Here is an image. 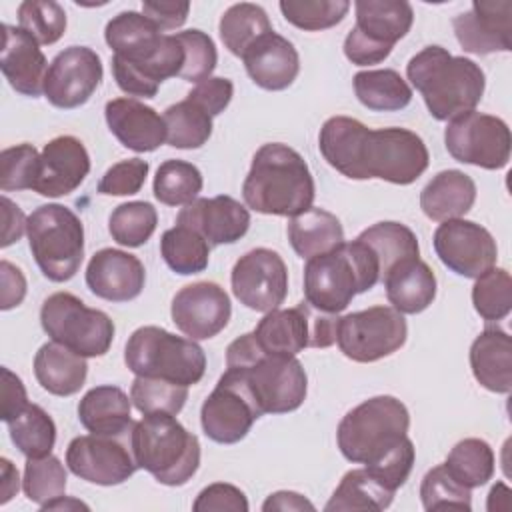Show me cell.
Wrapping results in <instances>:
<instances>
[{"label": "cell", "mask_w": 512, "mask_h": 512, "mask_svg": "<svg viewBox=\"0 0 512 512\" xmlns=\"http://www.w3.org/2000/svg\"><path fill=\"white\" fill-rule=\"evenodd\" d=\"M324 160L352 180L380 178L392 184L416 182L430 164L424 140L406 128L372 130L356 118L332 116L318 136Z\"/></svg>", "instance_id": "obj_1"}, {"label": "cell", "mask_w": 512, "mask_h": 512, "mask_svg": "<svg viewBox=\"0 0 512 512\" xmlns=\"http://www.w3.org/2000/svg\"><path fill=\"white\" fill-rule=\"evenodd\" d=\"M226 372L242 384L262 416L300 408L308 392V378L300 360L264 352L254 332L242 334L228 344Z\"/></svg>", "instance_id": "obj_2"}, {"label": "cell", "mask_w": 512, "mask_h": 512, "mask_svg": "<svg viewBox=\"0 0 512 512\" xmlns=\"http://www.w3.org/2000/svg\"><path fill=\"white\" fill-rule=\"evenodd\" d=\"M314 178L306 160L288 144L268 142L252 158L242 184L248 208L270 216H296L312 208Z\"/></svg>", "instance_id": "obj_3"}, {"label": "cell", "mask_w": 512, "mask_h": 512, "mask_svg": "<svg viewBox=\"0 0 512 512\" xmlns=\"http://www.w3.org/2000/svg\"><path fill=\"white\" fill-rule=\"evenodd\" d=\"M410 84L422 94L432 118L450 122L472 112L486 88L484 70L470 58L452 56L442 46H426L406 64Z\"/></svg>", "instance_id": "obj_4"}, {"label": "cell", "mask_w": 512, "mask_h": 512, "mask_svg": "<svg viewBox=\"0 0 512 512\" xmlns=\"http://www.w3.org/2000/svg\"><path fill=\"white\" fill-rule=\"evenodd\" d=\"M378 282V262L358 238L310 258L304 266V298L314 310L326 314L346 310L356 294Z\"/></svg>", "instance_id": "obj_5"}, {"label": "cell", "mask_w": 512, "mask_h": 512, "mask_svg": "<svg viewBox=\"0 0 512 512\" xmlns=\"http://www.w3.org/2000/svg\"><path fill=\"white\" fill-rule=\"evenodd\" d=\"M410 414L394 396H374L346 412L336 430L342 456L350 462L376 466L408 442Z\"/></svg>", "instance_id": "obj_6"}, {"label": "cell", "mask_w": 512, "mask_h": 512, "mask_svg": "<svg viewBox=\"0 0 512 512\" xmlns=\"http://www.w3.org/2000/svg\"><path fill=\"white\" fill-rule=\"evenodd\" d=\"M132 452L138 468L164 486L186 484L200 466V442L172 414H144L134 422Z\"/></svg>", "instance_id": "obj_7"}, {"label": "cell", "mask_w": 512, "mask_h": 512, "mask_svg": "<svg viewBox=\"0 0 512 512\" xmlns=\"http://www.w3.org/2000/svg\"><path fill=\"white\" fill-rule=\"evenodd\" d=\"M124 362L136 376L162 378L182 386L198 384L206 372V354L192 340L160 326H140L124 348Z\"/></svg>", "instance_id": "obj_8"}, {"label": "cell", "mask_w": 512, "mask_h": 512, "mask_svg": "<svg viewBox=\"0 0 512 512\" xmlns=\"http://www.w3.org/2000/svg\"><path fill=\"white\" fill-rule=\"evenodd\" d=\"M30 252L52 282L74 278L84 260L82 220L62 204L38 206L26 222Z\"/></svg>", "instance_id": "obj_9"}, {"label": "cell", "mask_w": 512, "mask_h": 512, "mask_svg": "<svg viewBox=\"0 0 512 512\" xmlns=\"http://www.w3.org/2000/svg\"><path fill=\"white\" fill-rule=\"evenodd\" d=\"M44 332L84 358L104 356L114 340V322L102 310L88 308L70 292L50 294L40 308Z\"/></svg>", "instance_id": "obj_10"}, {"label": "cell", "mask_w": 512, "mask_h": 512, "mask_svg": "<svg viewBox=\"0 0 512 512\" xmlns=\"http://www.w3.org/2000/svg\"><path fill=\"white\" fill-rule=\"evenodd\" d=\"M406 336L404 314L392 306H372L338 318L336 344L346 358L368 364L400 350Z\"/></svg>", "instance_id": "obj_11"}, {"label": "cell", "mask_w": 512, "mask_h": 512, "mask_svg": "<svg viewBox=\"0 0 512 512\" xmlns=\"http://www.w3.org/2000/svg\"><path fill=\"white\" fill-rule=\"evenodd\" d=\"M444 144L450 156L462 164L500 170L510 160L512 136L502 118L472 110L448 122Z\"/></svg>", "instance_id": "obj_12"}, {"label": "cell", "mask_w": 512, "mask_h": 512, "mask_svg": "<svg viewBox=\"0 0 512 512\" xmlns=\"http://www.w3.org/2000/svg\"><path fill=\"white\" fill-rule=\"evenodd\" d=\"M132 430L124 434H86L70 440L66 448L68 470L98 486H116L126 482L136 470V458L130 442Z\"/></svg>", "instance_id": "obj_13"}, {"label": "cell", "mask_w": 512, "mask_h": 512, "mask_svg": "<svg viewBox=\"0 0 512 512\" xmlns=\"http://www.w3.org/2000/svg\"><path fill=\"white\" fill-rule=\"evenodd\" d=\"M230 284L240 304L266 314L286 300L288 268L278 252L254 248L236 260Z\"/></svg>", "instance_id": "obj_14"}, {"label": "cell", "mask_w": 512, "mask_h": 512, "mask_svg": "<svg viewBox=\"0 0 512 512\" xmlns=\"http://www.w3.org/2000/svg\"><path fill=\"white\" fill-rule=\"evenodd\" d=\"M436 256L446 268L464 278H478L494 268L498 246L492 234L472 220H446L432 238Z\"/></svg>", "instance_id": "obj_15"}, {"label": "cell", "mask_w": 512, "mask_h": 512, "mask_svg": "<svg viewBox=\"0 0 512 512\" xmlns=\"http://www.w3.org/2000/svg\"><path fill=\"white\" fill-rule=\"evenodd\" d=\"M102 60L88 46H68L54 56L44 80V96L56 108H78L102 82Z\"/></svg>", "instance_id": "obj_16"}, {"label": "cell", "mask_w": 512, "mask_h": 512, "mask_svg": "<svg viewBox=\"0 0 512 512\" xmlns=\"http://www.w3.org/2000/svg\"><path fill=\"white\" fill-rule=\"evenodd\" d=\"M260 416L262 414L248 392L228 372L220 376L216 388L206 396L200 408L202 430L218 444H236L244 440Z\"/></svg>", "instance_id": "obj_17"}, {"label": "cell", "mask_w": 512, "mask_h": 512, "mask_svg": "<svg viewBox=\"0 0 512 512\" xmlns=\"http://www.w3.org/2000/svg\"><path fill=\"white\" fill-rule=\"evenodd\" d=\"M176 328L192 340H208L220 334L232 316L228 294L216 282H194L180 288L170 306Z\"/></svg>", "instance_id": "obj_18"}, {"label": "cell", "mask_w": 512, "mask_h": 512, "mask_svg": "<svg viewBox=\"0 0 512 512\" xmlns=\"http://www.w3.org/2000/svg\"><path fill=\"white\" fill-rule=\"evenodd\" d=\"M460 46L478 56L512 50V2L476 0L452 20Z\"/></svg>", "instance_id": "obj_19"}, {"label": "cell", "mask_w": 512, "mask_h": 512, "mask_svg": "<svg viewBox=\"0 0 512 512\" xmlns=\"http://www.w3.org/2000/svg\"><path fill=\"white\" fill-rule=\"evenodd\" d=\"M176 224L196 230L210 246L234 244L248 232L250 212L232 196L220 194L186 204L178 212Z\"/></svg>", "instance_id": "obj_20"}, {"label": "cell", "mask_w": 512, "mask_h": 512, "mask_svg": "<svg viewBox=\"0 0 512 512\" xmlns=\"http://www.w3.org/2000/svg\"><path fill=\"white\" fill-rule=\"evenodd\" d=\"M90 172V156L76 136H56L44 144L34 192L46 198L72 194Z\"/></svg>", "instance_id": "obj_21"}, {"label": "cell", "mask_w": 512, "mask_h": 512, "mask_svg": "<svg viewBox=\"0 0 512 512\" xmlns=\"http://www.w3.org/2000/svg\"><path fill=\"white\" fill-rule=\"evenodd\" d=\"M146 270L138 256L118 248L98 250L86 266V286L108 302H130L140 296Z\"/></svg>", "instance_id": "obj_22"}, {"label": "cell", "mask_w": 512, "mask_h": 512, "mask_svg": "<svg viewBox=\"0 0 512 512\" xmlns=\"http://www.w3.org/2000/svg\"><path fill=\"white\" fill-rule=\"evenodd\" d=\"M184 48L176 34H164L160 50L146 62H128L112 56V74L118 88L130 96L154 98L166 78L180 76Z\"/></svg>", "instance_id": "obj_23"}, {"label": "cell", "mask_w": 512, "mask_h": 512, "mask_svg": "<svg viewBox=\"0 0 512 512\" xmlns=\"http://www.w3.org/2000/svg\"><path fill=\"white\" fill-rule=\"evenodd\" d=\"M40 44L20 26L2 24V54L0 68L8 84L30 98L44 94L48 62Z\"/></svg>", "instance_id": "obj_24"}, {"label": "cell", "mask_w": 512, "mask_h": 512, "mask_svg": "<svg viewBox=\"0 0 512 512\" xmlns=\"http://www.w3.org/2000/svg\"><path fill=\"white\" fill-rule=\"evenodd\" d=\"M104 116L118 142L134 152H152L166 142L164 118L136 98H114L106 102Z\"/></svg>", "instance_id": "obj_25"}, {"label": "cell", "mask_w": 512, "mask_h": 512, "mask_svg": "<svg viewBox=\"0 0 512 512\" xmlns=\"http://www.w3.org/2000/svg\"><path fill=\"white\" fill-rule=\"evenodd\" d=\"M242 62L252 82L272 92L292 86L300 72V56L294 44L276 32L252 44L242 56Z\"/></svg>", "instance_id": "obj_26"}, {"label": "cell", "mask_w": 512, "mask_h": 512, "mask_svg": "<svg viewBox=\"0 0 512 512\" xmlns=\"http://www.w3.org/2000/svg\"><path fill=\"white\" fill-rule=\"evenodd\" d=\"M312 318L310 304L300 302L294 308L266 312L252 332L264 352L296 356L310 346Z\"/></svg>", "instance_id": "obj_27"}, {"label": "cell", "mask_w": 512, "mask_h": 512, "mask_svg": "<svg viewBox=\"0 0 512 512\" xmlns=\"http://www.w3.org/2000/svg\"><path fill=\"white\" fill-rule=\"evenodd\" d=\"M470 368L480 386L496 394L512 390V338L498 326L484 328L470 346Z\"/></svg>", "instance_id": "obj_28"}, {"label": "cell", "mask_w": 512, "mask_h": 512, "mask_svg": "<svg viewBox=\"0 0 512 512\" xmlns=\"http://www.w3.org/2000/svg\"><path fill=\"white\" fill-rule=\"evenodd\" d=\"M382 282L388 302L400 314H420L436 298V276L420 258L396 264L388 270Z\"/></svg>", "instance_id": "obj_29"}, {"label": "cell", "mask_w": 512, "mask_h": 512, "mask_svg": "<svg viewBox=\"0 0 512 512\" xmlns=\"http://www.w3.org/2000/svg\"><path fill=\"white\" fill-rule=\"evenodd\" d=\"M476 202V184L462 170L438 172L420 192V208L434 222L462 218Z\"/></svg>", "instance_id": "obj_30"}, {"label": "cell", "mask_w": 512, "mask_h": 512, "mask_svg": "<svg viewBox=\"0 0 512 512\" xmlns=\"http://www.w3.org/2000/svg\"><path fill=\"white\" fill-rule=\"evenodd\" d=\"M104 38L114 56L128 62H146L160 50L164 34L142 12L128 10L106 24Z\"/></svg>", "instance_id": "obj_31"}, {"label": "cell", "mask_w": 512, "mask_h": 512, "mask_svg": "<svg viewBox=\"0 0 512 512\" xmlns=\"http://www.w3.org/2000/svg\"><path fill=\"white\" fill-rule=\"evenodd\" d=\"M34 376L38 384L54 396L80 392L88 376L86 358L58 342H46L34 356Z\"/></svg>", "instance_id": "obj_32"}, {"label": "cell", "mask_w": 512, "mask_h": 512, "mask_svg": "<svg viewBox=\"0 0 512 512\" xmlns=\"http://www.w3.org/2000/svg\"><path fill=\"white\" fill-rule=\"evenodd\" d=\"M128 394L112 384L90 388L78 402V420L92 434H124L132 430Z\"/></svg>", "instance_id": "obj_33"}, {"label": "cell", "mask_w": 512, "mask_h": 512, "mask_svg": "<svg viewBox=\"0 0 512 512\" xmlns=\"http://www.w3.org/2000/svg\"><path fill=\"white\" fill-rule=\"evenodd\" d=\"M354 10V28L368 40L388 48H394L414 22V10L406 0H358Z\"/></svg>", "instance_id": "obj_34"}, {"label": "cell", "mask_w": 512, "mask_h": 512, "mask_svg": "<svg viewBox=\"0 0 512 512\" xmlns=\"http://www.w3.org/2000/svg\"><path fill=\"white\" fill-rule=\"evenodd\" d=\"M288 240L300 258L326 254L344 242L340 220L324 208H308L288 222Z\"/></svg>", "instance_id": "obj_35"}, {"label": "cell", "mask_w": 512, "mask_h": 512, "mask_svg": "<svg viewBox=\"0 0 512 512\" xmlns=\"http://www.w3.org/2000/svg\"><path fill=\"white\" fill-rule=\"evenodd\" d=\"M394 490L384 486L368 468L348 470L332 498L326 502V512H380L394 500Z\"/></svg>", "instance_id": "obj_36"}, {"label": "cell", "mask_w": 512, "mask_h": 512, "mask_svg": "<svg viewBox=\"0 0 512 512\" xmlns=\"http://www.w3.org/2000/svg\"><path fill=\"white\" fill-rule=\"evenodd\" d=\"M358 240L368 246L380 268V282L390 268L404 260L420 258L416 234L400 222H376L358 234Z\"/></svg>", "instance_id": "obj_37"}, {"label": "cell", "mask_w": 512, "mask_h": 512, "mask_svg": "<svg viewBox=\"0 0 512 512\" xmlns=\"http://www.w3.org/2000/svg\"><path fill=\"white\" fill-rule=\"evenodd\" d=\"M354 92L360 104L374 112H396L412 100V88L392 68L358 72L354 76Z\"/></svg>", "instance_id": "obj_38"}, {"label": "cell", "mask_w": 512, "mask_h": 512, "mask_svg": "<svg viewBox=\"0 0 512 512\" xmlns=\"http://www.w3.org/2000/svg\"><path fill=\"white\" fill-rule=\"evenodd\" d=\"M220 38L228 52L242 58L262 36L274 32L266 10L252 2L232 4L220 18Z\"/></svg>", "instance_id": "obj_39"}, {"label": "cell", "mask_w": 512, "mask_h": 512, "mask_svg": "<svg viewBox=\"0 0 512 512\" xmlns=\"http://www.w3.org/2000/svg\"><path fill=\"white\" fill-rule=\"evenodd\" d=\"M160 254L172 272L190 276L208 268L210 244L196 230L176 224L162 234Z\"/></svg>", "instance_id": "obj_40"}, {"label": "cell", "mask_w": 512, "mask_h": 512, "mask_svg": "<svg viewBox=\"0 0 512 512\" xmlns=\"http://www.w3.org/2000/svg\"><path fill=\"white\" fill-rule=\"evenodd\" d=\"M446 470L466 488L484 486L494 476V450L482 438H464L448 452Z\"/></svg>", "instance_id": "obj_41"}, {"label": "cell", "mask_w": 512, "mask_h": 512, "mask_svg": "<svg viewBox=\"0 0 512 512\" xmlns=\"http://www.w3.org/2000/svg\"><path fill=\"white\" fill-rule=\"evenodd\" d=\"M162 118L166 124V142L172 148H200L212 136V116L188 98L168 106Z\"/></svg>", "instance_id": "obj_42"}, {"label": "cell", "mask_w": 512, "mask_h": 512, "mask_svg": "<svg viewBox=\"0 0 512 512\" xmlns=\"http://www.w3.org/2000/svg\"><path fill=\"white\" fill-rule=\"evenodd\" d=\"M6 424L14 446L26 458H40L52 452L56 442V424L42 406L28 404Z\"/></svg>", "instance_id": "obj_43"}, {"label": "cell", "mask_w": 512, "mask_h": 512, "mask_svg": "<svg viewBox=\"0 0 512 512\" xmlns=\"http://www.w3.org/2000/svg\"><path fill=\"white\" fill-rule=\"evenodd\" d=\"M202 186V172L192 162L178 158L164 160L152 182L156 200L166 206H186L194 202Z\"/></svg>", "instance_id": "obj_44"}, {"label": "cell", "mask_w": 512, "mask_h": 512, "mask_svg": "<svg viewBox=\"0 0 512 512\" xmlns=\"http://www.w3.org/2000/svg\"><path fill=\"white\" fill-rule=\"evenodd\" d=\"M158 224V212L150 202L132 200L116 206L108 218V232L114 242L138 248L148 242Z\"/></svg>", "instance_id": "obj_45"}, {"label": "cell", "mask_w": 512, "mask_h": 512, "mask_svg": "<svg viewBox=\"0 0 512 512\" xmlns=\"http://www.w3.org/2000/svg\"><path fill=\"white\" fill-rule=\"evenodd\" d=\"M130 400L142 414L176 416L188 400V386L162 378L136 376L130 386Z\"/></svg>", "instance_id": "obj_46"}, {"label": "cell", "mask_w": 512, "mask_h": 512, "mask_svg": "<svg viewBox=\"0 0 512 512\" xmlns=\"http://www.w3.org/2000/svg\"><path fill=\"white\" fill-rule=\"evenodd\" d=\"M66 482V468L56 456L48 454L40 458H26L22 490L30 502L44 506L46 502L64 496Z\"/></svg>", "instance_id": "obj_47"}, {"label": "cell", "mask_w": 512, "mask_h": 512, "mask_svg": "<svg viewBox=\"0 0 512 512\" xmlns=\"http://www.w3.org/2000/svg\"><path fill=\"white\" fill-rule=\"evenodd\" d=\"M472 286L474 310L488 322L502 320L512 310V278L504 268H490Z\"/></svg>", "instance_id": "obj_48"}, {"label": "cell", "mask_w": 512, "mask_h": 512, "mask_svg": "<svg viewBox=\"0 0 512 512\" xmlns=\"http://www.w3.org/2000/svg\"><path fill=\"white\" fill-rule=\"evenodd\" d=\"M278 6L292 26L306 32L332 28L350 10V2L346 0H282Z\"/></svg>", "instance_id": "obj_49"}, {"label": "cell", "mask_w": 512, "mask_h": 512, "mask_svg": "<svg viewBox=\"0 0 512 512\" xmlns=\"http://www.w3.org/2000/svg\"><path fill=\"white\" fill-rule=\"evenodd\" d=\"M18 24L38 44H54L66 32V12L54 0H24L18 6Z\"/></svg>", "instance_id": "obj_50"}, {"label": "cell", "mask_w": 512, "mask_h": 512, "mask_svg": "<svg viewBox=\"0 0 512 512\" xmlns=\"http://www.w3.org/2000/svg\"><path fill=\"white\" fill-rule=\"evenodd\" d=\"M420 500L424 510H472L470 488L456 482L444 464L430 468L420 484Z\"/></svg>", "instance_id": "obj_51"}, {"label": "cell", "mask_w": 512, "mask_h": 512, "mask_svg": "<svg viewBox=\"0 0 512 512\" xmlns=\"http://www.w3.org/2000/svg\"><path fill=\"white\" fill-rule=\"evenodd\" d=\"M40 172V154L32 144H16L0 154V188L34 190Z\"/></svg>", "instance_id": "obj_52"}, {"label": "cell", "mask_w": 512, "mask_h": 512, "mask_svg": "<svg viewBox=\"0 0 512 512\" xmlns=\"http://www.w3.org/2000/svg\"><path fill=\"white\" fill-rule=\"evenodd\" d=\"M178 42L184 48V66L180 70L182 80L186 82H202L210 78V74L216 68L218 62V52L214 46V40L202 32V30H184L176 34Z\"/></svg>", "instance_id": "obj_53"}, {"label": "cell", "mask_w": 512, "mask_h": 512, "mask_svg": "<svg viewBox=\"0 0 512 512\" xmlns=\"http://www.w3.org/2000/svg\"><path fill=\"white\" fill-rule=\"evenodd\" d=\"M148 162L142 158L120 160L110 166L98 182V192L106 196H130L140 192L148 176Z\"/></svg>", "instance_id": "obj_54"}, {"label": "cell", "mask_w": 512, "mask_h": 512, "mask_svg": "<svg viewBox=\"0 0 512 512\" xmlns=\"http://www.w3.org/2000/svg\"><path fill=\"white\" fill-rule=\"evenodd\" d=\"M194 512H248L246 494L228 482H214L202 488L192 504Z\"/></svg>", "instance_id": "obj_55"}, {"label": "cell", "mask_w": 512, "mask_h": 512, "mask_svg": "<svg viewBox=\"0 0 512 512\" xmlns=\"http://www.w3.org/2000/svg\"><path fill=\"white\" fill-rule=\"evenodd\" d=\"M232 96H234L232 80L220 78V76H210V78L202 80L200 84H196V88H192L186 98L192 100L194 104H198L202 110H206L214 118L226 110Z\"/></svg>", "instance_id": "obj_56"}, {"label": "cell", "mask_w": 512, "mask_h": 512, "mask_svg": "<svg viewBox=\"0 0 512 512\" xmlns=\"http://www.w3.org/2000/svg\"><path fill=\"white\" fill-rule=\"evenodd\" d=\"M190 12V2L186 0H144L142 14L150 18L160 30L180 28Z\"/></svg>", "instance_id": "obj_57"}, {"label": "cell", "mask_w": 512, "mask_h": 512, "mask_svg": "<svg viewBox=\"0 0 512 512\" xmlns=\"http://www.w3.org/2000/svg\"><path fill=\"white\" fill-rule=\"evenodd\" d=\"M392 48L376 44L362 36L356 28H352L346 38H344V56L356 64V66H370V64H380L390 56Z\"/></svg>", "instance_id": "obj_58"}, {"label": "cell", "mask_w": 512, "mask_h": 512, "mask_svg": "<svg viewBox=\"0 0 512 512\" xmlns=\"http://www.w3.org/2000/svg\"><path fill=\"white\" fill-rule=\"evenodd\" d=\"M0 308L10 310L22 304L26 296V278L18 266L8 260L0 262Z\"/></svg>", "instance_id": "obj_59"}, {"label": "cell", "mask_w": 512, "mask_h": 512, "mask_svg": "<svg viewBox=\"0 0 512 512\" xmlns=\"http://www.w3.org/2000/svg\"><path fill=\"white\" fill-rule=\"evenodd\" d=\"M28 396H26V388L22 384V380L10 370V368H2V420L10 422L12 418H16L26 406H28Z\"/></svg>", "instance_id": "obj_60"}, {"label": "cell", "mask_w": 512, "mask_h": 512, "mask_svg": "<svg viewBox=\"0 0 512 512\" xmlns=\"http://www.w3.org/2000/svg\"><path fill=\"white\" fill-rule=\"evenodd\" d=\"M0 202H2V220H4L0 246L8 248L10 244H14V242H18L22 238V234L26 230L28 218L24 216V212L8 196H2Z\"/></svg>", "instance_id": "obj_61"}, {"label": "cell", "mask_w": 512, "mask_h": 512, "mask_svg": "<svg viewBox=\"0 0 512 512\" xmlns=\"http://www.w3.org/2000/svg\"><path fill=\"white\" fill-rule=\"evenodd\" d=\"M262 510L264 512H272V510H282V512H286V510H296V512L310 510V512H314L316 506L298 492L278 490V492H274L266 498V502L262 504Z\"/></svg>", "instance_id": "obj_62"}, {"label": "cell", "mask_w": 512, "mask_h": 512, "mask_svg": "<svg viewBox=\"0 0 512 512\" xmlns=\"http://www.w3.org/2000/svg\"><path fill=\"white\" fill-rule=\"evenodd\" d=\"M0 476H2V484H0V504H6L12 496H16V492H18V488H20L18 470H16V466H14L8 458H0Z\"/></svg>", "instance_id": "obj_63"}, {"label": "cell", "mask_w": 512, "mask_h": 512, "mask_svg": "<svg viewBox=\"0 0 512 512\" xmlns=\"http://www.w3.org/2000/svg\"><path fill=\"white\" fill-rule=\"evenodd\" d=\"M42 510H78V508H84V510H88V506L84 504V502H80V500H76V498H70V496H58V498H54V500H50V502H46L44 506H40Z\"/></svg>", "instance_id": "obj_64"}]
</instances>
